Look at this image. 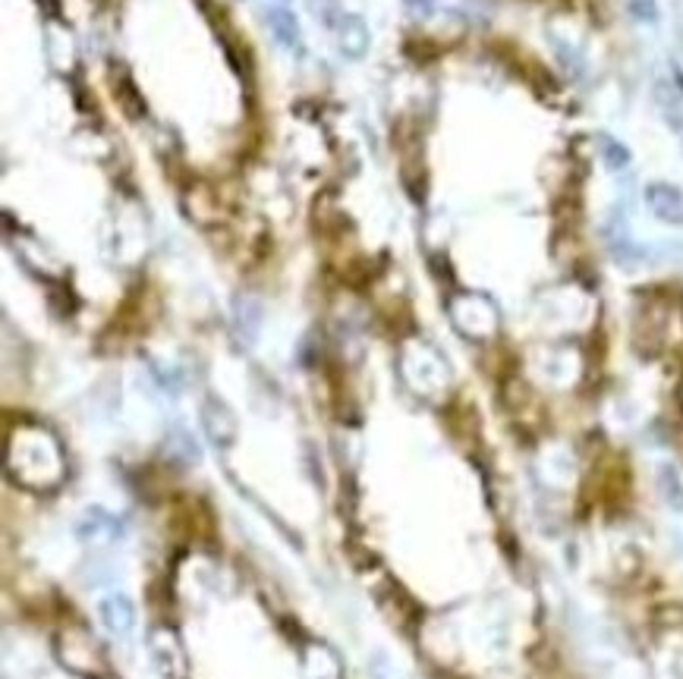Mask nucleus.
<instances>
[{
	"instance_id": "f257e3e1",
	"label": "nucleus",
	"mask_w": 683,
	"mask_h": 679,
	"mask_svg": "<svg viewBox=\"0 0 683 679\" xmlns=\"http://www.w3.org/2000/svg\"><path fill=\"white\" fill-rule=\"evenodd\" d=\"M457 325L472 333V337H492L495 333V325H497V315L492 303H485V299H479V296H467V299H460L457 303Z\"/></svg>"
},
{
	"instance_id": "f03ea898",
	"label": "nucleus",
	"mask_w": 683,
	"mask_h": 679,
	"mask_svg": "<svg viewBox=\"0 0 683 679\" xmlns=\"http://www.w3.org/2000/svg\"><path fill=\"white\" fill-rule=\"evenodd\" d=\"M646 205L664 224H683V192L671 183H652L646 189Z\"/></svg>"
},
{
	"instance_id": "7ed1b4c3",
	"label": "nucleus",
	"mask_w": 683,
	"mask_h": 679,
	"mask_svg": "<svg viewBox=\"0 0 683 679\" xmlns=\"http://www.w3.org/2000/svg\"><path fill=\"white\" fill-rule=\"evenodd\" d=\"M656 104H659L661 117L668 120V126H671L674 133H681L683 136V101H681V94L674 92V89H668V86H659V89H656Z\"/></svg>"
},
{
	"instance_id": "20e7f679",
	"label": "nucleus",
	"mask_w": 683,
	"mask_h": 679,
	"mask_svg": "<svg viewBox=\"0 0 683 679\" xmlns=\"http://www.w3.org/2000/svg\"><path fill=\"white\" fill-rule=\"evenodd\" d=\"M598 155L605 158V165L612 167L614 173L630 165V151H627L617 139H612V136H602V139H598Z\"/></svg>"
},
{
	"instance_id": "39448f33",
	"label": "nucleus",
	"mask_w": 683,
	"mask_h": 679,
	"mask_svg": "<svg viewBox=\"0 0 683 679\" xmlns=\"http://www.w3.org/2000/svg\"><path fill=\"white\" fill-rule=\"evenodd\" d=\"M271 25H275V32L281 35V42H287V45H296V23H293V16H290V13L275 10V13H271Z\"/></svg>"
}]
</instances>
